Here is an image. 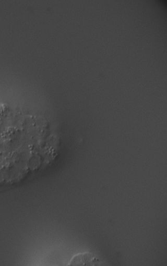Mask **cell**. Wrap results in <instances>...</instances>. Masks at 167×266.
Returning a JSON list of instances; mask_svg holds the SVG:
<instances>
[{
	"mask_svg": "<svg viewBox=\"0 0 167 266\" xmlns=\"http://www.w3.org/2000/svg\"><path fill=\"white\" fill-rule=\"evenodd\" d=\"M101 262L96 255L85 252L75 255L70 260L68 265H98Z\"/></svg>",
	"mask_w": 167,
	"mask_h": 266,
	"instance_id": "obj_1",
	"label": "cell"
}]
</instances>
